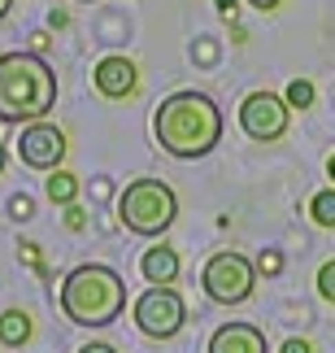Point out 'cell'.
I'll return each mask as SVG.
<instances>
[{
  "mask_svg": "<svg viewBox=\"0 0 335 353\" xmlns=\"http://www.w3.org/2000/svg\"><path fill=\"white\" fill-rule=\"evenodd\" d=\"M153 135L162 144V153L179 161H196L218 148L222 140V110L205 92H174L157 105L153 114Z\"/></svg>",
  "mask_w": 335,
  "mask_h": 353,
  "instance_id": "obj_1",
  "label": "cell"
},
{
  "mask_svg": "<svg viewBox=\"0 0 335 353\" xmlns=\"http://www.w3.org/2000/svg\"><path fill=\"white\" fill-rule=\"evenodd\" d=\"M57 105V74L39 52H5L0 57V122L31 127Z\"/></svg>",
  "mask_w": 335,
  "mask_h": 353,
  "instance_id": "obj_2",
  "label": "cell"
},
{
  "mask_svg": "<svg viewBox=\"0 0 335 353\" xmlns=\"http://www.w3.org/2000/svg\"><path fill=\"white\" fill-rule=\"evenodd\" d=\"M127 310V283L114 266L87 262L61 279V314L78 327H109Z\"/></svg>",
  "mask_w": 335,
  "mask_h": 353,
  "instance_id": "obj_3",
  "label": "cell"
},
{
  "mask_svg": "<svg viewBox=\"0 0 335 353\" xmlns=\"http://www.w3.org/2000/svg\"><path fill=\"white\" fill-rule=\"evenodd\" d=\"M118 219L136 236H166L179 219V196L162 179H131L118 196Z\"/></svg>",
  "mask_w": 335,
  "mask_h": 353,
  "instance_id": "obj_4",
  "label": "cell"
},
{
  "mask_svg": "<svg viewBox=\"0 0 335 353\" xmlns=\"http://www.w3.org/2000/svg\"><path fill=\"white\" fill-rule=\"evenodd\" d=\"M200 288H205V296L218 301V305H239V301L252 296V288H257V266H252L244 253L222 249V253H213L205 262V270H200Z\"/></svg>",
  "mask_w": 335,
  "mask_h": 353,
  "instance_id": "obj_5",
  "label": "cell"
},
{
  "mask_svg": "<svg viewBox=\"0 0 335 353\" xmlns=\"http://www.w3.org/2000/svg\"><path fill=\"white\" fill-rule=\"evenodd\" d=\"M187 323V305L183 296L170 288V283H153L149 292H140L136 301V327L144 336H153V341H170V336H179Z\"/></svg>",
  "mask_w": 335,
  "mask_h": 353,
  "instance_id": "obj_6",
  "label": "cell"
},
{
  "mask_svg": "<svg viewBox=\"0 0 335 353\" xmlns=\"http://www.w3.org/2000/svg\"><path fill=\"white\" fill-rule=\"evenodd\" d=\"M288 122H292V105L274 92H248L244 105H239V127H244L248 140L257 144H274L288 135Z\"/></svg>",
  "mask_w": 335,
  "mask_h": 353,
  "instance_id": "obj_7",
  "label": "cell"
},
{
  "mask_svg": "<svg viewBox=\"0 0 335 353\" xmlns=\"http://www.w3.org/2000/svg\"><path fill=\"white\" fill-rule=\"evenodd\" d=\"M65 131L52 127V122H31L22 127V140H18V157L22 166L31 170H61V157H65Z\"/></svg>",
  "mask_w": 335,
  "mask_h": 353,
  "instance_id": "obj_8",
  "label": "cell"
},
{
  "mask_svg": "<svg viewBox=\"0 0 335 353\" xmlns=\"http://www.w3.org/2000/svg\"><path fill=\"white\" fill-rule=\"evenodd\" d=\"M91 83H96L100 97L127 101L131 92H136V83H140V70H136L131 57H105V61H96V70H91Z\"/></svg>",
  "mask_w": 335,
  "mask_h": 353,
  "instance_id": "obj_9",
  "label": "cell"
},
{
  "mask_svg": "<svg viewBox=\"0 0 335 353\" xmlns=\"http://www.w3.org/2000/svg\"><path fill=\"white\" fill-rule=\"evenodd\" d=\"M209 353H270L266 349V332L252 323H222L209 336Z\"/></svg>",
  "mask_w": 335,
  "mask_h": 353,
  "instance_id": "obj_10",
  "label": "cell"
},
{
  "mask_svg": "<svg viewBox=\"0 0 335 353\" xmlns=\"http://www.w3.org/2000/svg\"><path fill=\"white\" fill-rule=\"evenodd\" d=\"M140 270L149 283H174L179 279V253L166 249V244H157V249H149L140 257Z\"/></svg>",
  "mask_w": 335,
  "mask_h": 353,
  "instance_id": "obj_11",
  "label": "cell"
},
{
  "mask_svg": "<svg viewBox=\"0 0 335 353\" xmlns=\"http://www.w3.org/2000/svg\"><path fill=\"white\" fill-rule=\"evenodd\" d=\"M31 314L26 310H5L0 314V345H9V349H22L26 341H31Z\"/></svg>",
  "mask_w": 335,
  "mask_h": 353,
  "instance_id": "obj_12",
  "label": "cell"
},
{
  "mask_svg": "<svg viewBox=\"0 0 335 353\" xmlns=\"http://www.w3.org/2000/svg\"><path fill=\"white\" fill-rule=\"evenodd\" d=\"M44 196L52 201V205H74V196H78V179L70 170H48V179H44Z\"/></svg>",
  "mask_w": 335,
  "mask_h": 353,
  "instance_id": "obj_13",
  "label": "cell"
},
{
  "mask_svg": "<svg viewBox=\"0 0 335 353\" xmlns=\"http://www.w3.org/2000/svg\"><path fill=\"white\" fill-rule=\"evenodd\" d=\"M310 214L318 227H335V188H323L314 201H310Z\"/></svg>",
  "mask_w": 335,
  "mask_h": 353,
  "instance_id": "obj_14",
  "label": "cell"
},
{
  "mask_svg": "<svg viewBox=\"0 0 335 353\" xmlns=\"http://www.w3.org/2000/svg\"><path fill=\"white\" fill-rule=\"evenodd\" d=\"M314 97H318V92H314V83H310V79H292V83H288V105H292V110H310V105H314Z\"/></svg>",
  "mask_w": 335,
  "mask_h": 353,
  "instance_id": "obj_15",
  "label": "cell"
},
{
  "mask_svg": "<svg viewBox=\"0 0 335 353\" xmlns=\"http://www.w3.org/2000/svg\"><path fill=\"white\" fill-rule=\"evenodd\" d=\"M318 292H323L327 301H335V262H327L323 270H318Z\"/></svg>",
  "mask_w": 335,
  "mask_h": 353,
  "instance_id": "obj_16",
  "label": "cell"
},
{
  "mask_svg": "<svg viewBox=\"0 0 335 353\" xmlns=\"http://www.w3.org/2000/svg\"><path fill=\"white\" fill-rule=\"evenodd\" d=\"M9 214H13V219H18V223H26V219H31V214H35V205H31V201H26V196H13V201H9Z\"/></svg>",
  "mask_w": 335,
  "mask_h": 353,
  "instance_id": "obj_17",
  "label": "cell"
},
{
  "mask_svg": "<svg viewBox=\"0 0 335 353\" xmlns=\"http://www.w3.org/2000/svg\"><path fill=\"white\" fill-rule=\"evenodd\" d=\"M279 266H283V257H279V253H261V262H257V270H266V275H274Z\"/></svg>",
  "mask_w": 335,
  "mask_h": 353,
  "instance_id": "obj_18",
  "label": "cell"
},
{
  "mask_svg": "<svg viewBox=\"0 0 335 353\" xmlns=\"http://www.w3.org/2000/svg\"><path fill=\"white\" fill-rule=\"evenodd\" d=\"M65 223L78 232V227H83V210H78V205H65Z\"/></svg>",
  "mask_w": 335,
  "mask_h": 353,
  "instance_id": "obj_19",
  "label": "cell"
},
{
  "mask_svg": "<svg viewBox=\"0 0 335 353\" xmlns=\"http://www.w3.org/2000/svg\"><path fill=\"white\" fill-rule=\"evenodd\" d=\"M283 353H314V349H310V341H296V336H292V341L283 345Z\"/></svg>",
  "mask_w": 335,
  "mask_h": 353,
  "instance_id": "obj_20",
  "label": "cell"
},
{
  "mask_svg": "<svg viewBox=\"0 0 335 353\" xmlns=\"http://www.w3.org/2000/svg\"><path fill=\"white\" fill-rule=\"evenodd\" d=\"M78 353H118V349H114V345H100V341H91V345H83Z\"/></svg>",
  "mask_w": 335,
  "mask_h": 353,
  "instance_id": "obj_21",
  "label": "cell"
},
{
  "mask_svg": "<svg viewBox=\"0 0 335 353\" xmlns=\"http://www.w3.org/2000/svg\"><path fill=\"white\" fill-rule=\"evenodd\" d=\"M248 5H257V9H279L283 0H248Z\"/></svg>",
  "mask_w": 335,
  "mask_h": 353,
  "instance_id": "obj_22",
  "label": "cell"
},
{
  "mask_svg": "<svg viewBox=\"0 0 335 353\" xmlns=\"http://www.w3.org/2000/svg\"><path fill=\"white\" fill-rule=\"evenodd\" d=\"M218 9L226 13V18H231V13H235V0H218Z\"/></svg>",
  "mask_w": 335,
  "mask_h": 353,
  "instance_id": "obj_23",
  "label": "cell"
},
{
  "mask_svg": "<svg viewBox=\"0 0 335 353\" xmlns=\"http://www.w3.org/2000/svg\"><path fill=\"white\" fill-rule=\"evenodd\" d=\"M13 9V0H0V18H5V13Z\"/></svg>",
  "mask_w": 335,
  "mask_h": 353,
  "instance_id": "obj_24",
  "label": "cell"
},
{
  "mask_svg": "<svg viewBox=\"0 0 335 353\" xmlns=\"http://www.w3.org/2000/svg\"><path fill=\"white\" fill-rule=\"evenodd\" d=\"M327 174H331V179H335V153H331V161H327Z\"/></svg>",
  "mask_w": 335,
  "mask_h": 353,
  "instance_id": "obj_25",
  "label": "cell"
},
{
  "mask_svg": "<svg viewBox=\"0 0 335 353\" xmlns=\"http://www.w3.org/2000/svg\"><path fill=\"white\" fill-rule=\"evenodd\" d=\"M5 161H9V153H5V144H0V170H5Z\"/></svg>",
  "mask_w": 335,
  "mask_h": 353,
  "instance_id": "obj_26",
  "label": "cell"
},
{
  "mask_svg": "<svg viewBox=\"0 0 335 353\" xmlns=\"http://www.w3.org/2000/svg\"><path fill=\"white\" fill-rule=\"evenodd\" d=\"M78 5H91V0H78Z\"/></svg>",
  "mask_w": 335,
  "mask_h": 353,
  "instance_id": "obj_27",
  "label": "cell"
}]
</instances>
